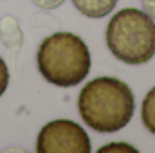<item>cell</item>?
I'll list each match as a JSON object with an SVG mask.
<instances>
[{
	"label": "cell",
	"mask_w": 155,
	"mask_h": 153,
	"mask_svg": "<svg viewBox=\"0 0 155 153\" xmlns=\"http://www.w3.org/2000/svg\"><path fill=\"white\" fill-rule=\"evenodd\" d=\"M78 110L88 128L99 133H114L132 121L135 97L124 81L110 76L96 77L81 88Z\"/></svg>",
	"instance_id": "1"
},
{
	"label": "cell",
	"mask_w": 155,
	"mask_h": 153,
	"mask_svg": "<svg viewBox=\"0 0 155 153\" xmlns=\"http://www.w3.org/2000/svg\"><path fill=\"white\" fill-rule=\"evenodd\" d=\"M38 153H90L87 132L71 119H56L47 122L36 139Z\"/></svg>",
	"instance_id": "4"
},
{
	"label": "cell",
	"mask_w": 155,
	"mask_h": 153,
	"mask_svg": "<svg viewBox=\"0 0 155 153\" xmlns=\"http://www.w3.org/2000/svg\"><path fill=\"white\" fill-rule=\"evenodd\" d=\"M0 40L7 49H18L22 45L24 36H22V31H20L16 18L5 16L0 20Z\"/></svg>",
	"instance_id": "6"
},
{
	"label": "cell",
	"mask_w": 155,
	"mask_h": 153,
	"mask_svg": "<svg viewBox=\"0 0 155 153\" xmlns=\"http://www.w3.org/2000/svg\"><path fill=\"white\" fill-rule=\"evenodd\" d=\"M141 121L144 128L155 135V86L144 96L141 105Z\"/></svg>",
	"instance_id": "7"
},
{
	"label": "cell",
	"mask_w": 155,
	"mask_h": 153,
	"mask_svg": "<svg viewBox=\"0 0 155 153\" xmlns=\"http://www.w3.org/2000/svg\"><path fill=\"white\" fill-rule=\"evenodd\" d=\"M5 2H7V0H5Z\"/></svg>",
	"instance_id": "12"
},
{
	"label": "cell",
	"mask_w": 155,
	"mask_h": 153,
	"mask_svg": "<svg viewBox=\"0 0 155 153\" xmlns=\"http://www.w3.org/2000/svg\"><path fill=\"white\" fill-rule=\"evenodd\" d=\"M38 70L45 81L60 88L79 85L90 72V50L74 33H54L36 52Z\"/></svg>",
	"instance_id": "2"
},
{
	"label": "cell",
	"mask_w": 155,
	"mask_h": 153,
	"mask_svg": "<svg viewBox=\"0 0 155 153\" xmlns=\"http://www.w3.org/2000/svg\"><path fill=\"white\" fill-rule=\"evenodd\" d=\"M7 85H9V69H7L4 58L0 56V97L7 90Z\"/></svg>",
	"instance_id": "9"
},
{
	"label": "cell",
	"mask_w": 155,
	"mask_h": 153,
	"mask_svg": "<svg viewBox=\"0 0 155 153\" xmlns=\"http://www.w3.org/2000/svg\"><path fill=\"white\" fill-rule=\"evenodd\" d=\"M35 2V5H38L41 9H56V7H60L65 0H33Z\"/></svg>",
	"instance_id": "10"
},
{
	"label": "cell",
	"mask_w": 155,
	"mask_h": 153,
	"mask_svg": "<svg viewBox=\"0 0 155 153\" xmlns=\"http://www.w3.org/2000/svg\"><path fill=\"white\" fill-rule=\"evenodd\" d=\"M105 38L114 58L143 65L155 56V20L143 9L124 7L110 18Z\"/></svg>",
	"instance_id": "3"
},
{
	"label": "cell",
	"mask_w": 155,
	"mask_h": 153,
	"mask_svg": "<svg viewBox=\"0 0 155 153\" xmlns=\"http://www.w3.org/2000/svg\"><path fill=\"white\" fill-rule=\"evenodd\" d=\"M143 2V11H146L155 20V0H141Z\"/></svg>",
	"instance_id": "11"
},
{
	"label": "cell",
	"mask_w": 155,
	"mask_h": 153,
	"mask_svg": "<svg viewBox=\"0 0 155 153\" xmlns=\"http://www.w3.org/2000/svg\"><path fill=\"white\" fill-rule=\"evenodd\" d=\"M119 0H72L74 7L87 18H103L110 15Z\"/></svg>",
	"instance_id": "5"
},
{
	"label": "cell",
	"mask_w": 155,
	"mask_h": 153,
	"mask_svg": "<svg viewBox=\"0 0 155 153\" xmlns=\"http://www.w3.org/2000/svg\"><path fill=\"white\" fill-rule=\"evenodd\" d=\"M97 151H101V153H105V151H132V153H137L139 150L134 148V146H130V144H126V142H110V144L99 148Z\"/></svg>",
	"instance_id": "8"
}]
</instances>
